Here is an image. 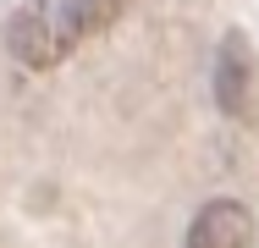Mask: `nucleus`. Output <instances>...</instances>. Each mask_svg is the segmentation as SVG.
<instances>
[{"label":"nucleus","mask_w":259,"mask_h":248,"mask_svg":"<svg viewBox=\"0 0 259 248\" xmlns=\"http://www.w3.org/2000/svg\"><path fill=\"white\" fill-rule=\"evenodd\" d=\"M72 45H77V33L66 28V17H61L55 0H28V6H17L11 22H6V50H11L22 66H33V72L61 66V61L72 55Z\"/></svg>","instance_id":"1"},{"label":"nucleus","mask_w":259,"mask_h":248,"mask_svg":"<svg viewBox=\"0 0 259 248\" xmlns=\"http://www.w3.org/2000/svg\"><path fill=\"white\" fill-rule=\"evenodd\" d=\"M215 105L232 121H254L259 116V61L243 28H232L215 50Z\"/></svg>","instance_id":"2"},{"label":"nucleus","mask_w":259,"mask_h":248,"mask_svg":"<svg viewBox=\"0 0 259 248\" xmlns=\"http://www.w3.org/2000/svg\"><path fill=\"white\" fill-rule=\"evenodd\" d=\"M188 248H254V215L237 198H209L188 226Z\"/></svg>","instance_id":"3"},{"label":"nucleus","mask_w":259,"mask_h":248,"mask_svg":"<svg viewBox=\"0 0 259 248\" xmlns=\"http://www.w3.org/2000/svg\"><path fill=\"white\" fill-rule=\"evenodd\" d=\"M121 11H127V0H61V17H66V28H72L77 39L116 28Z\"/></svg>","instance_id":"4"}]
</instances>
